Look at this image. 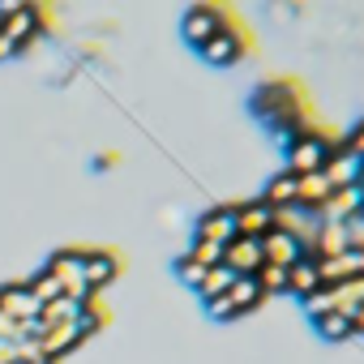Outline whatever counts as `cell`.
<instances>
[{"label": "cell", "mask_w": 364, "mask_h": 364, "mask_svg": "<svg viewBox=\"0 0 364 364\" xmlns=\"http://www.w3.org/2000/svg\"><path fill=\"white\" fill-rule=\"evenodd\" d=\"M26 291H31L39 304H52V300H60V296H65V287H60V283H56V274H48V270H39V274L26 283Z\"/></svg>", "instance_id": "obj_22"}, {"label": "cell", "mask_w": 364, "mask_h": 364, "mask_svg": "<svg viewBox=\"0 0 364 364\" xmlns=\"http://www.w3.org/2000/svg\"><path fill=\"white\" fill-rule=\"evenodd\" d=\"M39 31H43V14L35 5H5L0 9V35H5L18 52L31 48Z\"/></svg>", "instance_id": "obj_2"}, {"label": "cell", "mask_w": 364, "mask_h": 364, "mask_svg": "<svg viewBox=\"0 0 364 364\" xmlns=\"http://www.w3.org/2000/svg\"><path fill=\"white\" fill-rule=\"evenodd\" d=\"M300 257H304V249H300L291 236H283V232H274V228L262 236V262H266V266H283V270H291Z\"/></svg>", "instance_id": "obj_13"}, {"label": "cell", "mask_w": 364, "mask_h": 364, "mask_svg": "<svg viewBox=\"0 0 364 364\" xmlns=\"http://www.w3.org/2000/svg\"><path fill=\"white\" fill-rule=\"evenodd\" d=\"M198 240H206V245H232L236 240V215H232V206H215V210H206L202 219H198Z\"/></svg>", "instance_id": "obj_9"}, {"label": "cell", "mask_w": 364, "mask_h": 364, "mask_svg": "<svg viewBox=\"0 0 364 364\" xmlns=\"http://www.w3.org/2000/svg\"><path fill=\"white\" fill-rule=\"evenodd\" d=\"M343 137H330V133H309V137H296L291 146H287V171L291 176H309V171H321V163H326V154L338 146Z\"/></svg>", "instance_id": "obj_1"}, {"label": "cell", "mask_w": 364, "mask_h": 364, "mask_svg": "<svg viewBox=\"0 0 364 364\" xmlns=\"http://www.w3.org/2000/svg\"><path fill=\"white\" fill-rule=\"evenodd\" d=\"M257 287H262V296H274V291H287V270L283 266H262L257 274Z\"/></svg>", "instance_id": "obj_24"}, {"label": "cell", "mask_w": 364, "mask_h": 364, "mask_svg": "<svg viewBox=\"0 0 364 364\" xmlns=\"http://www.w3.org/2000/svg\"><path fill=\"white\" fill-rule=\"evenodd\" d=\"M360 215H364V193H360V185L334 189L330 202H326V210H321L326 223H351V219H360Z\"/></svg>", "instance_id": "obj_10"}, {"label": "cell", "mask_w": 364, "mask_h": 364, "mask_svg": "<svg viewBox=\"0 0 364 364\" xmlns=\"http://www.w3.org/2000/svg\"><path fill=\"white\" fill-rule=\"evenodd\" d=\"M39 300L26 291V283H5L0 287V317H9L14 326H31V321H39Z\"/></svg>", "instance_id": "obj_4"}, {"label": "cell", "mask_w": 364, "mask_h": 364, "mask_svg": "<svg viewBox=\"0 0 364 364\" xmlns=\"http://www.w3.org/2000/svg\"><path fill=\"white\" fill-rule=\"evenodd\" d=\"M77 313H82V304H77V300H69V296H60V300H52V304H43V309H39V330L73 326V321H77Z\"/></svg>", "instance_id": "obj_19"}, {"label": "cell", "mask_w": 364, "mask_h": 364, "mask_svg": "<svg viewBox=\"0 0 364 364\" xmlns=\"http://www.w3.org/2000/svg\"><path fill=\"white\" fill-rule=\"evenodd\" d=\"M176 274H180V283H189V287L198 291V283H202V274H206V266H198V262H193V257L185 253V257H180V262H176Z\"/></svg>", "instance_id": "obj_27"}, {"label": "cell", "mask_w": 364, "mask_h": 364, "mask_svg": "<svg viewBox=\"0 0 364 364\" xmlns=\"http://www.w3.org/2000/svg\"><path fill=\"white\" fill-rule=\"evenodd\" d=\"M223 266L236 274V279H253L266 262H262V240H245L236 236L232 245H223Z\"/></svg>", "instance_id": "obj_7"}, {"label": "cell", "mask_w": 364, "mask_h": 364, "mask_svg": "<svg viewBox=\"0 0 364 364\" xmlns=\"http://www.w3.org/2000/svg\"><path fill=\"white\" fill-rule=\"evenodd\" d=\"M343 146H347V150H351L355 159H364V120H360V124H355V129H351V133L343 137Z\"/></svg>", "instance_id": "obj_29"}, {"label": "cell", "mask_w": 364, "mask_h": 364, "mask_svg": "<svg viewBox=\"0 0 364 364\" xmlns=\"http://www.w3.org/2000/svg\"><path fill=\"white\" fill-rule=\"evenodd\" d=\"M189 257L198 262V266H223V249L219 245H206V240H193V249H189Z\"/></svg>", "instance_id": "obj_26"}, {"label": "cell", "mask_w": 364, "mask_h": 364, "mask_svg": "<svg viewBox=\"0 0 364 364\" xmlns=\"http://www.w3.org/2000/svg\"><path fill=\"white\" fill-rule=\"evenodd\" d=\"M304 309H309V317L317 321V317H326V313H334V300H330V287H321V291H313L309 300H304Z\"/></svg>", "instance_id": "obj_28"}, {"label": "cell", "mask_w": 364, "mask_h": 364, "mask_svg": "<svg viewBox=\"0 0 364 364\" xmlns=\"http://www.w3.org/2000/svg\"><path fill=\"white\" fill-rule=\"evenodd\" d=\"M223 300H228V309H232V317H240V313H253L266 296H262V287H257V279H236L228 291H223Z\"/></svg>", "instance_id": "obj_18"}, {"label": "cell", "mask_w": 364, "mask_h": 364, "mask_svg": "<svg viewBox=\"0 0 364 364\" xmlns=\"http://www.w3.org/2000/svg\"><path fill=\"white\" fill-rule=\"evenodd\" d=\"M116 274H120V257H116V253H107V249H90V253H86V287H90L95 296H99Z\"/></svg>", "instance_id": "obj_14"}, {"label": "cell", "mask_w": 364, "mask_h": 364, "mask_svg": "<svg viewBox=\"0 0 364 364\" xmlns=\"http://www.w3.org/2000/svg\"><path fill=\"white\" fill-rule=\"evenodd\" d=\"M232 283H236V274H232L228 266H210V270L202 274V283H198V296L210 304V300H219V296H223Z\"/></svg>", "instance_id": "obj_21"}, {"label": "cell", "mask_w": 364, "mask_h": 364, "mask_svg": "<svg viewBox=\"0 0 364 364\" xmlns=\"http://www.w3.org/2000/svg\"><path fill=\"white\" fill-rule=\"evenodd\" d=\"M317 274H321V287H338V283H351L360 279V253H338L330 262H317Z\"/></svg>", "instance_id": "obj_16"}, {"label": "cell", "mask_w": 364, "mask_h": 364, "mask_svg": "<svg viewBox=\"0 0 364 364\" xmlns=\"http://www.w3.org/2000/svg\"><path fill=\"white\" fill-rule=\"evenodd\" d=\"M77 343H82L77 321H73V326H52V330H43V334H39V351H43V360H48V364H56L60 355H69Z\"/></svg>", "instance_id": "obj_15"}, {"label": "cell", "mask_w": 364, "mask_h": 364, "mask_svg": "<svg viewBox=\"0 0 364 364\" xmlns=\"http://www.w3.org/2000/svg\"><path fill=\"white\" fill-rule=\"evenodd\" d=\"M355 185H360V193H364V167H360V180H355Z\"/></svg>", "instance_id": "obj_31"}, {"label": "cell", "mask_w": 364, "mask_h": 364, "mask_svg": "<svg viewBox=\"0 0 364 364\" xmlns=\"http://www.w3.org/2000/svg\"><path fill=\"white\" fill-rule=\"evenodd\" d=\"M287 291L300 296V300H309L313 291H321V274H317V262H313V257H300V262L287 270Z\"/></svg>", "instance_id": "obj_17"}, {"label": "cell", "mask_w": 364, "mask_h": 364, "mask_svg": "<svg viewBox=\"0 0 364 364\" xmlns=\"http://www.w3.org/2000/svg\"><path fill=\"white\" fill-rule=\"evenodd\" d=\"M262 202H266L270 210H287V206H296V176H291V171L274 176L270 185H266V193H262Z\"/></svg>", "instance_id": "obj_20"}, {"label": "cell", "mask_w": 364, "mask_h": 364, "mask_svg": "<svg viewBox=\"0 0 364 364\" xmlns=\"http://www.w3.org/2000/svg\"><path fill=\"white\" fill-rule=\"evenodd\" d=\"M330 185H326V176L321 171H309V176H296V206L309 210V215H321L326 202H330Z\"/></svg>", "instance_id": "obj_11"}, {"label": "cell", "mask_w": 364, "mask_h": 364, "mask_svg": "<svg viewBox=\"0 0 364 364\" xmlns=\"http://www.w3.org/2000/svg\"><path fill=\"white\" fill-rule=\"evenodd\" d=\"M313 326H317V334H326V338H351V334H355V330H351V317H343V313H326V317H317Z\"/></svg>", "instance_id": "obj_23"}, {"label": "cell", "mask_w": 364, "mask_h": 364, "mask_svg": "<svg viewBox=\"0 0 364 364\" xmlns=\"http://www.w3.org/2000/svg\"><path fill=\"white\" fill-rule=\"evenodd\" d=\"M223 26H228V18H223L219 5H193L185 14V39H189V48H206Z\"/></svg>", "instance_id": "obj_3"}, {"label": "cell", "mask_w": 364, "mask_h": 364, "mask_svg": "<svg viewBox=\"0 0 364 364\" xmlns=\"http://www.w3.org/2000/svg\"><path fill=\"white\" fill-rule=\"evenodd\" d=\"M338 253H351V232H347V223H326L321 219V232H317V240H313V262H330V257H338Z\"/></svg>", "instance_id": "obj_12"}, {"label": "cell", "mask_w": 364, "mask_h": 364, "mask_svg": "<svg viewBox=\"0 0 364 364\" xmlns=\"http://www.w3.org/2000/svg\"><path fill=\"white\" fill-rule=\"evenodd\" d=\"M103 326H107V313L99 309V300H95V304H82V313H77V330H82V338L99 334Z\"/></svg>", "instance_id": "obj_25"}, {"label": "cell", "mask_w": 364, "mask_h": 364, "mask_svg": "<svg viewBox=\"0 0 364 364\" xmlns=\"http://www.w3.org/2000/svg\"><path fill=\"white\" fill-rule=\"evenodd\" d=\"M360 167H364V159H355L343 141L326 154V163H321V176H326V185L330 189H347V185H355L360 180Z\"/></svg>", "instance_id": "obj_6"}, {"label": "cell", "mask_w": 364, "mask_h": 364, "mask_svg": "<svg viewBox=\"0 0 364 364\" xmlns=\"http://www.w3.org/2000/svg\"><path fill=\"white\" fill-rule=\"evenodd\" d=\"M232 215H236V236H245V240H262V236L270 232V223H274V210H270L262 198L232 206Z\"/></svg>", "instance_id": "obj_8"}, {"label": "cell", "mask_w": 364, "mask_h": 364, "mask_svg": "<svg viewBox=\"0 0 364 364\" xmlns=\"http://www.w3.org/2000/svg\"><path fill=\"white\" fill-rule=\"evenodd\" d=\"M9 56H18V48H14L5 35H0V60H9Z\"/></svg>", "instance_id": "obj_30"}, {"label": "cell", "mask_w": 364, "mask_h": 364, "mask_svg": "<svg viewBox=\"0 0 364 364\" xmlns=\"http://www.w3.org/2000/svg\"><path fill=\"white\" fill-rule=\"evenodd\" d=\"M198 52H202V60H210V65H236V60L249 52V35L228 22V26H223L206 48H198Z\"/></svg>", "instance_id": "obj_5"}]
</instances>
